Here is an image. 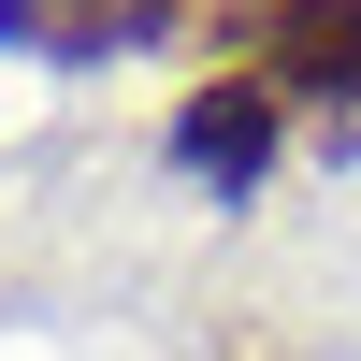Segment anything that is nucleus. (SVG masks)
<instances>
[{
	"instance_id": "obj_2",
	"label": "nucleus",
	"mask_w": 361,
	"mask_h": 361,
	"mask_svg": "<svg viewBox=\"0 0 361 361\" xmlns=\"http://www.w3.org/2000/svg\"><path fill=\"white\" fill-rule=\"evenodd\" d=\"M275 116H289V102H275L260 73H217L188 116H173V159H188V173H217V188H260V159H275Z\"/></svg>"
},
{
	"instance_id": "obj_3",
	"label": "nucleus",
	"mask_w": 361,
	"mask_h": 361,
	"mask_svg": "<svg viewBox=\"0 0 361 361\" xmlns=\"http://www.w3.org/2000/svg\"><path fill=\"white\" fill-rule=\"evenodd\" d=\"M0 29L44 44V58H102L116 29H130V0H0Z\"/></svg>"
},
{
	"instance_id": "obj_1",
	"label": "nucleus",
	"mask_w": 361,
	"mask_h": 361,
	"mask_svg": "<svg viewBox=\"0 0 361 361\" xmlns=\"http://www.w3.org/2000/svg\"><path fill=\"white\" fill-rule=\"evenodd\" d=\"M260 87H275V102L361 87V0H275V15H260Z\"/></svg>"
},
{
	"instance_id": "obj_4",
	"label": "nucleus",
	"mask_w": 361,
	"mask_h": 361,
	"mask_svg": "<svg viewBox=\"0 0 361 361\" xmlns=\"http://www.w3.org/2000/svg\"><path fill=\"white\" fill-rule=\"evenodd\" d=\"M260 15H275V0H130V29H159V44H217V29L260 44Z\"/></svg>"
}]
</instances>
